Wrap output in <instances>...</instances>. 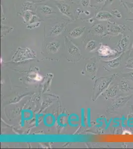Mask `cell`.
Wrapping results in <instances>:
<instances>
[{"label":"cell","instance_id":"1","mask_svg":"<svg viewBox=\"0 0 133 149\" xmlns=\"http://www.w3.org/2000/svg\"><path fill=\"white\" fill-rule=\"evenodd\" d=\"M133 96V95H126V96H119L116 97L111 105V109L115 110L116 109H118L125 106L127 102L131 99Z\"/></svg>","mask_w":133,"mask_h":149},{"label":"cell","instance_id":"2","mask_svg":"<svg viewBox=\"0 0 133 149\" xmlns=\"http://www.w3.org/2000/svg\"><path fill=\"white\" fill-rule=\"evenodd\" d=\"M99 54L102 56H108L115 55L118 53L117 50L112 49L108 46L106 45H101L98 50Z\"/></svg>","mask_w":133,"mask_h":149},{"label":"cell","instance_id":"3","mask_svg":"<svg viewBox=\"0 0 133 149\" xmlns=\"http://www.w3.org/2000/svg\"><path fill=\"white\" fill-rule=\"evenodd\" d=\"M65 26L63 23H57L56 24L52 27L50 31V35L52 36H56L59 35L63 32Z\"/></svg>","mask_w":133,"mask_h":149},{"label":"cell","instance_id":"4","mask_svg":"<svg viewBox=\"0 0 133 149\" xmlns=\"http://www.w3.org/2000/svg\"><path fill=\"white\" fill-rule=\"evenodd\" d=\"M56 6L61 13L67 16L70 17L71 12H70V7L68 5L64 3H57Z\"/></svg>","mask_w":133,"mask_h":149},{"label":"cell","instance_id":"5","mask_svg":"<svg viewBox=\"0 0 133 149\" xmlns=\"http://www.w3.org/2000/svg\"><path fill=\"white\" fill-rule=\"evenodd\" d=\"M122 57L123 54H122L121 55L116 58L106 62V64L111 68H116L120 65L122 61Z\"/></svg>","mask_w":133,"mask_h":149},{"label":"cell","instance_id":"6","mask_svg":"<svg viewBox=\"0 0 133 149\" xmlns=\"http://www.w3.org/2000/svg\"><path fill=\"white\" fill-rule=\"evenodd\" d=\"M113 15L110 12H99L96 16V18L99 20H108L113 18Z\"/></svg>","mask_w":133,"mask_h":149},{"label":"cell","instance_id":"7","mask_svg":"<svg viewBox=\"0 0 133 149\" xmlns=\"http://www.w3.org/2000/svg\"><path fill=\"white\" fill-rule=\"evenodd\" d=\"M119 85H113L107 89L106 93V96L107 98H112L115 97L117 95L118 91H119Z\"/></svg>","mask_w":133,"mask_h":149},{"label":"cell","instance_id":"8","mask_svg":"<svg viewBox=\"0 0 133 149\" xmlns=\"http://www.w3.org/2000/svg\"><path fill=\"white\" fill-rule=\"evenodd\" d=\"M125 26L124 25H119L117 24H114L109 28L110 32L113 33H119L125 31Z\"/></svg>","mask_w":133,"mask_h":149},{"label":"cell","instance_id":"9","mask_svg":"<svg viewBox=\"0 0 133 149\" xmlns=\"http://www.w3.org/2000/svg\"><path fill=\"white\" fill-rule=\"evenodd\" d=\"M129 39L128 37L124 36L119 41V43L118 44V46L120 48L122 51H125L129 45Z\"/></svg>","mask_w":133,"mask_h":149},{"label":"cell","instance_id":"10","mask_svg":"<svg viewBox=\"0 0 133 149\" xmlns=\"http://www.w3.org/2000/svg\"><path fill=\"white\" fill-rule=\"evenodd\" d=\"M85 27H77L75 28L71 31L70 35L72 37L74 38L79 37L81 36L84 33L85 30Z\"/></svg>","mask_w":133,"mask_h":149},{"label":"cell","instance_id":"11","mask_svg":"<svg viewBox=\"0 0 133 149\" xmlns=\"http://www.w3.org/2000/svg\"><path fill=\"white\" fill-rule=\"evenodd\" d=\"M119 90L123 92H128L131 90H133V87L128 83L127 81L125 80H122L119 85Z\"/></svg>","mask_w":133,"mask_h":149},{"label":"cell","instance_id":"12","mask_svg":"<svg viewBox=\"0 0 133 149\" xmlns=\"http://www.w3.org/2000/svg\"><path fill=\"white\" fill-rule=\"evenodd\" d=\"M40 11L41 13L45 15H51L53 14H56L53 9L49 6L46 5H43L40 7Z\"/></svg>","mask_w":133,"mask_h":149},{"label":"cell","instance_id":"13","mask_svg":"<svg viewBox=\"0 0 133 149\" xmlns=\"http://www.w3.org/2000/svg\"><path fill=\"white\" fill-rule=\"evenodd\" d=\"M59 48L60 43L59 42L56 41L50 42L48 46V48L49 49L50 51L53 53L57 52L58 50L59 49Z\"/></svg>","mask_w":133,"mask_h":149},{"label":"cell","instance_id":"14","mask_svg":"<svg viewBox=\"0 0 133 149\" xmlns=\"http://www.w3.org/2000/svg\"><path fill=\"white\" fill-rule=\"evenodd\" d=\"M68 44L67 43V44L68 45V51L69 53L71 54V55H75V54L79 52V49L75 46L73 43H72L70 41H67Z\"/></svg>","mask_w":133,"mask_h":149},{"label":"cell","instance_id":"15","mask_svg":"<svg viewBox=\"0 0 133 149\" xmlns=\"http://www.w3.org/2000/svg\"><path fill=\"white\" fill-rule=\"evenodd\" d=\"M94 31L98 34H102L104 32V27L100 24H97L94 27Z\"/></svg>","mask_w":133,"mask_h":149},{"label":"cell","instance_id":"16","mask_svg":"<svg viewBox=\"0 0 133 149\" xmlns=\"http://www.w3.org/2000/svg\"><path fill=\"white\" fill-rule=\"evenodd\" d=\"M96 48V42L94 40H91L88 43L86 46V49L90 51H92L95 49Z\"/></svg>","mask_w":133,"mask_h":149},{"label":"cell","instance_id":"17","mask_svg":"<svg viewBox=\"0 0 133 149\" xmlns=\"http://www.w3.org/2000/svg\"><path fill=\"white\" fill-rule=\"evenodd\" d=\"M111 14L113 16H115L116 17L119 18H122V14H121V12L117 9H112L111 11Z\"/></svg>","mask_w":133,"mask_h":149},{"label":"cell","instance_id":"18","mask_svg":"<svg viewBox=\"0 0 133 149\" xmlns=\"http://www.w3.org/2000/svg\"><path fill=\"white\" fill-rule=\"evenodd\" d=\"M124 77L128 80L133 81V72H131L125 74L124 75Z\"/></svg>","mask_w":133,"mask_h":149},{"label":"cell","instance_id":"19","mask_svg":"<svg viewBox=\"0 0 133 149\" xmlns=\"http://www.w3.org/2000/svg\"><path fill=\"white\" fill-rule=\"evenodd\" d=\"M81 5L83 7H87L89 6L90 0H81Z\"/></svg>","mask_w":133,"mask_h":149},{"label":"cell","instance_id":"20","mask_svg":"<svg viewBox=\"0 0 133 149\" xmlns=\"http://www.w3.org/2000/svg\"><path fill=\"white\" fill-rule=\"evenodd\" d=\"M126 67L128 69H129L133 70V61L131 63H130L129 64H127Z\"/></svg>","mask_w":133,"mask_h":149},{"label":"cell","instance_id":"21","mask_svg":"<svg viewBox=\"0 0 133 149\" xmlns=\"http://www.w3.org/2000/svg\"><path fill=\"white\" fill-rule=\"evenodd\" d=\"M127 5L131 12H133V3H127Z\"/></svg>","mask_w":133,"mask_h":149},{"label":"cell","instance_id":"22","mask_svg":"<svg viewBox=\"0 0 133 149\" xmlns=\"http://www.w3.org/2000/svg\"><path fill=\"white\" fill-rule=\"evenodd\" d=\"M114 1V0H105L104 7H105V6H108V5H110Z\"/></svg>","mask_w":133,"mask_h":149},{"label":"cell","instance_id":"23","mask_svg":"<svg viewBox=\"0 0 133 149\" xmlns=\"http://www.w3.org/2000/svg\"><path fill=\"white\" fill-rule=\"evenodd\" d=\"M105 0H96V2L97 3H101L104 2Z\"/></svg>","mask_w":133,"mask_h":149},{"label":"cell","instance_id":"24","mask_svg":"<svg viewBox=\"0 0 133 149\" xmlns=\"http://www.w3.org/2000/svg\"><path fill=\"white\" fill-rule=\"evenodd\" d=\"M85 14L87 15H89L90 14V12H89V11H86L85 12Z\"/></svg>","mask_w":133,"mask_h":149},{"label":"cell","instance_id":"25","mask_svg":"<svg viewBox=\"0 0 133 149\" xmlns=\"http://www.w3.org/2000/svg\"><path fill=\"white\" fill-rule=\"evenodd\" d=\"M61 1H69V0H61Z\"/></svg>","mask_w":133,"mask_h":149},{"label":"cell","instance_id":"26","mask_svg":"<svg viewBox=\"0 0 133 149\" xmlns=\"http://www.w3.org/2000/svg\"><path fill=\"white\" fill-rule=\"evenodd\" d=\"M132 48H133V45H132Z\"/></svg>","mask_w":133,"mask_h":149}]
</instances>
